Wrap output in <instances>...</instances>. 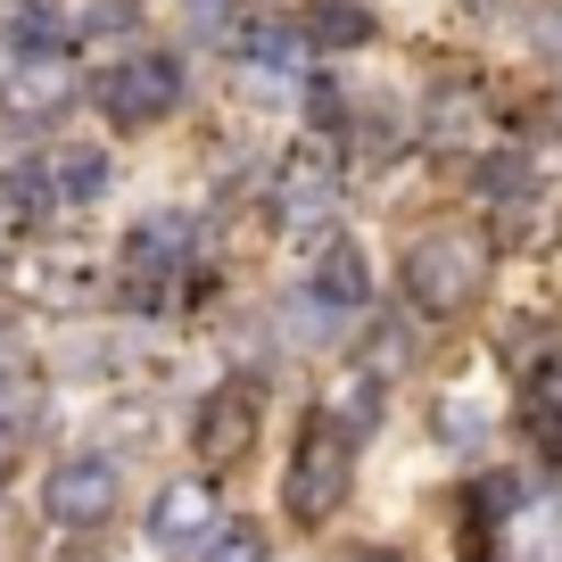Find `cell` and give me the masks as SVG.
Segmentation results:
<instances>
[{"mask_svg":"<svg viewBox=\"0 0 562 562\" xmlns=\"http://www.w3.org/2000/svg\"><path fill=\"white\" fill-rule=\"evenodd\" d=\"M480 281H488V248L472 240V232H422L414 248H405V299L422 306V315H463V306L480 299Z\"/></svg>","mask_w":562,"mask_h":562,"instance_id":"obj_1","label":"cell"},{"mask_svg":"<svg viewBox=\"0 0 562 562\" xmlns=\"http://www.w3.org/2000/svg\"><path fill=\"white\" fill-rule=\"evenodd\" d=\"M348 430H331V422H306L299 447H290V480H281V505H290V521H331L339 505H348Z\"/></svg>","mask_w":562,"mask_h":562,"instance_id":"obj_2","label":"cell"},{"mask_svg":"<svg viewBox=\"0 0 562 562\" xmlns=\"http://www.w3.org/2000/svg\"><path fill=\"white\" fill-rule=\"evenodd\" d=\"M175 100H182V67L158 58V50H133V58H116V67L100 75V116L124 124V133L175 116Z\"/></svg>","mask_w":562,"mask_h":562,"instance_id":"obj_3","label":"cell"},{"mask_svg":"<svg viewBox=\"0 0 562 562\" xmlns=\"http://www.w3.org/2000/svg\"><path fill=\"white\" fill-rule=\"evenodd\" d=\"M248 447H257V389H248V381H224L207 405H199V422H191V456L224 472V463H240Z\"/></svg>","mask_w":562,"mask_h":562,"instance_id":"obj_4","label":"cell"},{"mask_svg":"<svg viewBox=\"0 0 562 562\" xmlns=\"http://www.w3.org/2000/svg\"><path fill=\"white\" fill-rule=\"evenodd\" d=\"M108 505H116V463H108V456H67L50 480H42V513L67 521V529L108 521Z\"/></svg>","mask_w":562,"mask_h":562,"instance_id":"obj_5","label":"cell"},{"mask_svg":"<svg viewBox=\"0 0 562 562\" xmlns=\"http://www.w3.org/2000/svg\"><path fill=\"white\" fill-rule=\"evenodd\" d=\"M0 108H9L25 133H34V124H58L75 108V67H67V58H25V67H9Z\"/></svg>","mask_w":562,"mask_h":562,"instance_id":"obj_6","label":"cell"},{"mask_svg":"<svg viewBox=\"0 0 562 562\" xmlns=\"http://www.w3.org/2000/svg\"><path fill=\"white\" fill-rule=\"evenodd\" d=\"M191 215H175V207H158V215H140L133 232H124V273L133 281H175L182 265H191Z\"/></svg>","mask_w":562,"mask_h":562,"instance_id":"obj_7","label":"cell"},{"mask_svg":"<svg viewBox=\"0 0 562 562\" xmlns=\"http://www.w3.org/2000/svg\"><path fill=\"white\" fill-rule=\"evenodd\" d=\"M331 207H339V175L323 158H290L273 175V224L281 232H315V224H331Z\"/></svg>","mask_w":562,"mask_h":562,"instance_id":"obj_8","label":"cell"},{"mask_svg":"<svg viewBox=\"0 0 562 562\" xmlns=\"http://www.w3.org/2000/svg\"><path fill=\"white\" fill-rule=\"evenodd\" d=\"M215 538V488L207 480H175V488H158V505H149V546H166V554H191V546Z\"/></svg>","mask_w":562,"mask_h":562,"instance_id":"obj_9","label":"cell"},{"mask_svg":"<svg viewBox=\"0 0 562 562\" xmlns=\"http://www.w3.org/2000/svg\"><path fill=\"white\" fill-rule=\"evenodd\" d=\"M18 290L42 299V306H91V299H100V265L75 257V248H34L25 273H18Z\"/></svg>","mask_w":562,"mask_h":562,"instance_id":"obj_10","label":"cell"},{"mask_svg":"<svg viewBox=\"0 0 562 562\" xmlns=\"http://www.w3.org/2000/svg\"><path fill=\"white\" fill-rule=\"evenodd\" d=\"M306 290H315V306H331V315H348V306L372 299V265L356 240H323V257L306 265Z\"/></svg>","mask_w":562,"mask_h":562,"instance_id":"obj_11","label":"cell"},{"mask_svg":"<svg viewBox=\"0 0 562 562\" xmlns=\"http://www.w3.org/2000/svg\"><path fill=\"white\" fill-rule=\"evenodd\" d=\"M364 42H372L364 0H315L306 9V50H364Z\"/></svg>","mask_w":562,"mask_h":562,"instance_id":"obj_12","label":"cell"},{"mask_svg":"<svg viewBox=\"0 0 562 562\" xmlns=\"http://www.w3.org/2000/svg\"><path fill=\"white\" fill-rule=\"evenodd\" d=\"M480 124H488L480 91H463V83L430 91V140H439V149H472V140H480Z\"/></svg>","mask_w":562,"mask_h":562,"instance_id":"obj_13","label":"cell"},{"mask_svg":"<svg viewBox=\"0 0 562 562\" xmlns=\"http://www.w3.org/2000/svg\"><path fill=\"white\" fill-rule=\"evenodd\" d=\"M505 554L513 562H562V505H529L505 521Z\"/></svg>","mask_w":562,"mask_h":562,"instance_id":"obj_14","label":"cell"},{"mask_svg":"<svg viewBox=\"0 0 562 562\" xmlns=\"http://www.w3.org/2000/svg\"><path fill=\"white\" fill-rule=\"evenodd\" d=\"M529 430H538V447L562 463V356H546V364L529 372Z\"/></svg>","mask_w":562,"mask_h":562,"instance_id":"obj_15","label":"cell"},{"mask_svg":"<svg viewBox=\"0 0 562 562\" xmlns=\"http://www.w3.org/2000/svg\"><path fill=\"white\" fill-rule=\"evenodd\" d=\"M50 191L67 199V207L108 199V158H100V149H67V158H50Z\"/></svg>","mask_w":562,"mask_h":562,"instance_id":"obj_16","label":"cell"},{"mask_svg":"<svg viewBox=\"0 0 562 562\" xmlns=\"http://www.w3.org/2000/svg\"><path fill=\"white\" fill-rule=\"evenodd\" d=\"M323 422H331V430H372V422H381V381H372V372H356V381H339L331 389V405H323Z\"/></svg>","mask_w":562,"mask_h":562,"instance_id":"obj_17","label":"cell"},{"mask_svg":"<svg viewBox=\"0 0 562 562\" xmlns=\"http://www.w3.org/2000/svg\"><path fill=\"white\" fill-rule=\"evenodd\" d=\"M240 58H248V75H257V83H281V75H290V58H299V34H281V25H248V34H240Z\"/></svg>","mask_w":562,"mask_h":562,"instance_id":"obj_18","label":"cell"},{"mask_svg":"<svg viewBox=\"0 0 562 562\" xmlns=\"http://www.w3.org/2000/svg\"><path fill=\"white\" fill-rule=\"evenodd\" d=\"M480 199H496V207H521V199H538V166L529 158H480Z\"/></svg>","mask_w":562,"mask_h":562,"instance_id":"obj_19","label":"cell"},{"mask_svg":"<svg viewBox=\"0 0 562 562\" xmlns=\"http://www.w3.org/2000/svg\"><path fill=\"white\" fill-rule=\"evenodd\" d=\"M0 199L18 215H42V207H58V191H50V158H18L9 175H0Z\"/></svg>","mask_w":562,"mask_h":562,"instance_id":"obj_20","label":"cell"},{"mask_svg":"<svg viewBox=\"0 0 562 562\" xmlns=\"http://www.w3.org/2000/svg\"><path fill=\"white\" fill-rule=\"evenodd\" d=\"M58 34H67V25H58V9H50V0H34V9L18 18V42H25V58H58Z\"/></svg>","mask_w":562,"mask_h":562,"instance_id":"obj_21","label":"cell"},{"mask_svg":"<svg viewBox=\"0 0 562 562\" xmlns=\"http://www.w3.org/2000/svg\"><path fill=\"white\" fill-rule=\"evenodd\" d=\"M207 562H265V529H224V538H207Z\"/></svg>","mask_w":562,"mask_h":562,"instance_id":"obj_22","label":"cell"},{"mask_svg":"<svg viewBox=\"0 0 562 562\" xmlns=\"http://www.w3.org/2000/svg\"><path fill=\"white\" fill-rule=\"evenodd\" d=\"M439 422H447V439H480V430H488V422H480V405H463V397H447Z\"/></svg>","mask_w":562,"mask_h":562,"instance_id":"obj_23","label":"cell"},{"mask_svg":"<svg viewBox=\"0 0 562 562\" xmlns=\"http://www.w3.org/2000/svg\"><path fill=\"white\" fill-rule=\"evenodd\" d=\"M529 42H538V50H546V58H562V0H554V9H546V18H538V25H529Z\"/></svg>","mask_w":562,"mask_h":562,"instance_id":"obj_24","label":"cell"},{"mask_svg":"<svg viewBox=\"0 0 562 562\" xmlns=\"http://www.w3.org/2000/svg\"><path fill=\"white\" fill-rule=\"evenodd\" d=\"M182 18L191 25H224V0H182Z\"/></svg>","mask_w":562,"mask_h":562,"instance_id":"obj_25","label":"cell"},{"mask_svg":"<svg viewBox=\"0 0 562 562\" xmlns=\"http://www.w3.org/2000/svg\"><path fill=\"white\" fill-rule=\"evenodd\" d=\"M100 25H116V34H124V25H133V0H100Z\"/></svg>","mask_w":562,"mask_h":562,"instance_id":"obj_26","label":"cell"},{"mask_svg":"<svg viewBox=\"0 0 562 562\" xmlns=\"http://www.w3.org/2000/svg\"><path fill=\"white\" fill-rule=\"evenodd\" d=\"M348 562H397V554H389V546H356Z\"/></svg>","mask_w":562,"mask_h":562,"instance_id":"obj_27","label":"cell"},{"mask_svg":"<svg viewBox=\"0 0 562 562\" xmlns=\"http://www.w3.org/2000/svg\"><path fill=\"white\" fill-rule=\"evenodd\" d=\"M472 9H496V0H472Z\"/></svg>","mask_w":562,"mask_h":562,"instance_id":"obj_28","label":"cell"}]
</instances>
